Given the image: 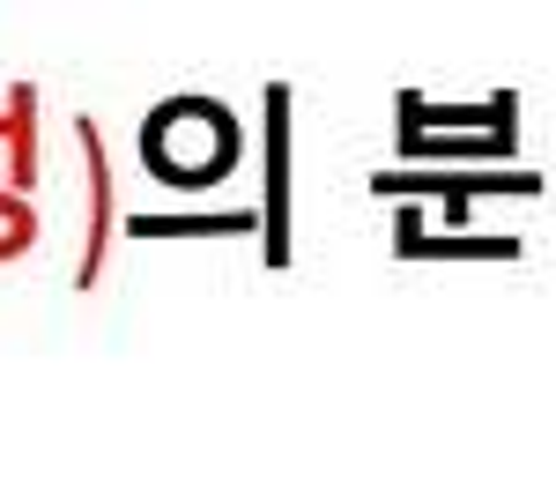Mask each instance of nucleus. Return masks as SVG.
I'll use <instances>...</instances> for the list:
<instances>
[]
</instances>
